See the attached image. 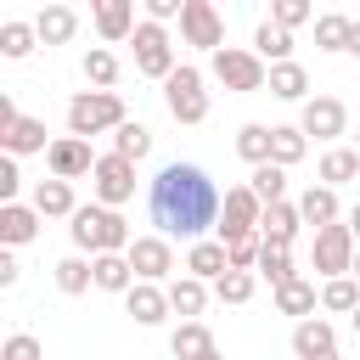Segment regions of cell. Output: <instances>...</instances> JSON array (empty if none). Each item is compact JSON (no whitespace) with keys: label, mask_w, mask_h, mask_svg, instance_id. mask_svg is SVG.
<instances>
[{"label":"cell","mask_w":360,"mask_h":360,"mask_svg":"<svg viewBox=\"0 0 360 360\" xmlns=\"http://www.w3.org/2000/svg\"><path fill=\"white\" fill-rule=\"evenodd\" d=\"M219 186L208 180V169L197 163H163L158 180L146 186V208H152V225L158 236H186V242H202L214 225H219Z\"/></svg>","instance_id":"obj_1"},{"label":"cell","mask_w":360,"mask_h":360,"mask_svg":"<svg viewBox=\"0 0 360 360\" xmlns=\"http://www.w3.org/2000/svg\"><path fill=\"white\" fill-rule=\"evenodd\" d=\"M68 231H73V248L90 253V259H96V253H129V242H135L129 225H124V214L107 208V202H84Z\"/></svg>","instance_id":"obj_2"},{"label":"cell","mask_w":360,"mask_h":360,"mask_svg":"<svg viewBox=\"0 0 360 360\" xmlns=\"http://www.w3.org/2000/svg\"><path fill=\"white\" fill-rule=\"evenodd\" d=\"M208 73H214L225 90H242V96H253V90L270 84V62H264L259 51H242V45H219V51L208 56Z\"/></svg>","instance_id":"obj_3"},{"label":"cell","mask_w":360,"mask_h":360,"mask_svg":"<svg viewBox=\"0 0 360 360\" xmlns=\"http://www.w3.org/2000/svg\"><path fill=\"white\" fill-rule=\"evenodd\" d=\"M124 124V101L118 90H79L68 101V135H101V129H118Z\"/></svg>","instance_id":"obj_4"},{"label":"cell","mask_w":360,"mask_h":360,"mask_svg":"<svg viewBox=\"0 0 360 360\" xmlns=\"http://www.w3.org/2000/svg\"><path fill=\"white\" fill-rule=\"evenodd\" d=\"M163 101H169V118H174V124H202V118H208L202 73H197L191 62H180V68L163 79Z\"/></svg>","instance_id":"obj_5"},{"label":"cell","mask_w":360,"mask_h":360,"mask_svg":"<svg viewBox=\"0 0 360 360\" xmlns=\"http://www.w3.org/2000/svg\"><path fill=\"white\" fill-rule=\"evenodd\" d=\"M129 45H135V73H146V79H169L180 62H174V45H169V28L163 22H135V34H129Z\"/></svg>","instance_id":"obj_6"},{"label":"cell","mask_w":360,"mask_h":360,"mask_svg":"<svg viewBox=\"0 0 360 360\" xmlns=\"http://www.w3.org/2000/svg\"><path fill=\"white\" fill-rule=\"evenodd\" d=\"M354 253H360V242H354V225H321L315 231V276H349L354 270Z\"/></svg>","instance_id":"obj_7"},{"label":"cell","mask_w":360,"mask_h":360,"mask_svg":"<svg viewBox=\"0 0 360 360\" xmlns=\"http://www.w3.org/2000/svg\"><path fill=\"white\" fill-rule=\"evenodd\" d=\"M259 219H264V202L253 197V186H231L225 191V202H219V242H236V236H253L259 231Z\"/></svg>","instance_id":"obj_8"},{"label":"cell","mask_w":360,"mask_h":360,"mask_svg":"<svg viewBox=\"0 0 360 360\" xmlns=\"http://www.w3.org/2000/svg\"><path fill=\"white\" fill-rule=\"evenodd\" d=\"M90 191H96V202H107V208H124V202L135 197V163H129V158H118V152L96 158Z\"/></svg>","instance_id":"obj_9"},{"label":"cell","mask_w":360,"mask_h":360,"mask_svg":"<svg viewBox=\"0 0 360 360\" xmlns=\"http://www.w3.org/2000/svg\"><path fill=\"white\" fill-rule=\"evenodd\" d=\"M180 39L214 56V51L225 45V17H219V6H214V0H186V11H180Z\"/></svg>","instance_id":"obj_10"},{"label":"cell","mask_w":360,"mask_h":360,"mask_svg":"<svg viewBox=\"0 0 360 360\" xmlns=\"http://www.w3.org/2000/svg\"><path fill=\"white\" fill-rule=\"evenodd\" d=\"M298 129L315 135V141H338V135L349 129V107H343L338 96H309L304 112H298Z\"/></svg>","instance_id":"obj_11"},{"label":"cell","mask_w":360,"mask_h":360,"mask_svg":"<svg viewBox=\"0 0 360 360\" xmlns=\"http://www.w3.org/2000/svg\"><path fill=\"white\" fill-rule=\"evenodd\" d=\"M45 163H51L56 180H84V174H96V152H90L84 135H56L51 152H45Z\"/></svg>","instance_id":"obj_12"},{"label":"cell","mask_w":360,"mask_h":360,"mask_svg":"<svg viewBox=\"0 0 360 360\" xmlns=\"http://www.w3.org/2000/svg\"><path fill=\"white\" fill-rule=\"evenodd\" d=\"M129 264H135L141 281H163V276L174 270V248H169V236H135V242H129Z\"/></svg>","instance_id":"obj_13"},{"label":"cell","mask_w":360,"mask_h":360,"mask_svg":"<svg viewBox=\"0 0 360 360\" xmlns=\"http://www.w3.org/2000/svg\"><path fill=\"white\" fill-rule=\"evenodd\" d=\"M124 304H129V315H135V326H163L169 321V287H158V281H135L129 292H124Z\"/></svg>","instance_id":"obj_14"},{"label":"cell","mask_w":360,"mask_h":360,"mask_svg":"<svg viewBox=\"0 0 360 360\" xmlns=\"http://www.w3.org/2000/svg\"><path fill=\"white\" fill-rule=\"evenodd\" d=\"M292 354H298V360H326V354H338V332H332V321L304 315V321L292 326Z\"/></svg>","instance_id":"obj_15"},{"label":"cell","mask_w":360,"mask_h":360,"mask_svg":"<svg viewBox=\"0 0 360 360\" xmlns=\"http://www.w3.org/2000/svg\"><path fill=\"white\" fill-rule=\"evenodd\" d=\"M225 270H231V248H225L219 236H202V242L186 248V276H197V281H219Z\"/></svg>","instance_id":"obj_16"},{"label":"cell","mask_w":360,"mask_h":360,"mask_svg":"<svg viewBox=\"0 0 360 360\" xmlns=\"http://www.w3.org/2000/svg\"><path fill=\"white\" fill-rule=\"evenodd\" d=\"M90 17H96V34L107 45L135 34V0H90Z\"/></svg>","instance_id":"obj_17"},{"label":"cell","mask_w":360,"mask_h":360,"mask_svg":"<svg viewBox=\"0 0 360 360\" xmlns=\"http://www.w3.org/2000/svg\"><path fill=\"white\" fill-rule=\"evenodd\" d=\"M39 208L34 202H0V242L6 248H22V242H34L39 236Z\"/></svg>","instance_id":"obj_18"},{"label":"cell","mask_w":360,"mask_h":360,"mask_svg":"<svg viewBox=\"0 0 360 360\" xmlns=\"http://www.w3.org/2000/svg\"><path fill=\"white\" fill-rule=\"evenodd\" d=\"M169 349H174V360H225L219 343H214V332L202 321H180L174 338H169Z\"/></svg>","instance_id":"obj_19"},{"label":"cell","mask_w":360,"mask_h":360,"mask_svg":"<svg viewBox=\"0 0 360 360\" xmlns=\"http://www.w3.org/2000/svg\"><path fill=\"white\" fill-rule=\"evenodd\" d=\"M34 208H39L45 219H73V214H79V202H73V180H56V174L39 180V186H34Z\"/></svg>","instance_id":"obj_20"},{"label":"cell","mask_w":360,"mask_h":360,"mask_svg":"<svg viewBox=\"0 0 360 360\" xmlns=\"http://www.w3.org/2000/svg\"><path fill=\"white\" fill-rule=\"evenodd\" d=\"M34 28H39V45H68V39L79 34V17H73V6L45 0V11L34 17Z\"/></svg>","instance_id":"obj_21"},{"label":"cell","mask_w":360,"mask_h":360,"mask_svg":"<svg viewBox=\"0 0 360 360\" xmlns=\"http://www.w3.org/2000/svg\"><path fill=\"white\" fill-rule=\"evenodd\" d=\"M0 146H6L11 158H28V152H51V141H45V118H17V124L0 135Z\"/></svg>","instance_id":"obj_22"},{"label":"cell","mask_w":360,"mask_h":360,"mask_svg":"<svg viewBox=\"0 0 360 360\" xmlns=\"http://www.w3.org/2000/svg\"><path fill=\"white\" fill-rule=\"evenodd\" d=\"M141 276H135V264H129V253H96V287L101 292H129Z\"/></svg>","instance_id":"obj_23"},{"label":"cell","mask_w":360,"mask_h":360,"mask_svg":"<svg viewBox=\"0 0 360 360\" xmlns=\"http://www.w3.org/2000/svg\"><path fill=\"white\" fill-rule=\"evenodd\" d=\"M56 287H62L68 298L90 292V287H96V259H84V253H68V259H56Z\"/></svg>","instance_id":"obj_24"},{"label":"cell","mask_w":360,"mask_h":360,"mask_svg":"<svg viewBox=\"0 0 360 360\" xmlns=\"http://www.w3.org/2000/svg\"><path fill=\"white\" fill-rule=\"evenodd\" d=\"M270 96H281V101H309L304 90H309V73L298 68V62H270V84H264Z\"/></svg>","instance_id":"obj_25"},{"label":"cell","mask_w":360,"mask_h":360,"mask_svg":"<svg viewBox=\"0 0 360 360\" xmlns=\"http://www.w3.org/2000/svg\"><path fill=\"white\" fill-rule=\"evenodd\" d=\"M304 152H309V135H304L298 124H276V129H270V163L292 169V163H298Z\"/></svg>","instance_id":"obj_26"},{"label":"cell","mask_w":360,"mask_h":360,"mask_svg":"<svg viewBox=\"0 0 360 360\" xmlns=\"http://www.w3.org/2000/svg\"><path fill=\"white\" fill-rule=\"evenodd\" d=\"M298 214H304V225H338V191L332 186H309L304 197H298Z\"/></svg>","instance_id":"obj_27"},{"label":"cell","mask_w":360,"mask_h":360,"mask_svg":"<svg viewBox=\"0 0 360 360\" xmlns=\"http://www.w3.org/2000/svg\"><path fill=\"white\" fill-rule=\"evenodd\" d=\"M298 225H304L298 202H270V208H264V219H259V236H270V242H292V236H298Z\"/></svg>","instance_id":"obj_28"},{"label":"cell","mask_w":360,"mask_h":360,"mask_svg":"<svg viewBox=\"0 0 360 360\" xmlns=\"http://www.w3.org/2000/svg\"><path fill=\"white\" fill-rule=\"evenodd\" d=\"M276 315H315V281H304V276H292V281H281L276 287Z\"/></svg>","instance_id":"obj_29"},{"label":"cell","mask_w":360,"mask_h":360,"mask_svg":"<svg viewBox=\"0 0 360 360\" xmlns=\"http://www.w3.org/2000/svg\"><path fill=\"white\" fill-rule=\"evenodd\" d=\"M253 51L264 56V62H292V28H281V22H259V34H253Z\"/></svg>","instance_id":"obj_30"},{"label":"cell","mask_w":360,"mask_h":360,"mask_svg":"<svg viewBox=\"0 0 360 360\" xmlns=\"http://www.w3.org/2000/svg\"><path fill=\"white\" fill-rule=\"evenodd\" d=\"M259 276H270V287L292 281V276H298V270H292V242H270V236H264V248H259Z\"/></svg>","instance_id":"obj_31"},{"label":"cell","mask_w":360,"mask_h":360,"mask_svg":"<svg viewBox=\"0 0 360 360\" xmlns=\"http://www.w3.org/2000/svg\"><path fill=\"white\" fill-rule=\"evenodd\" d=\"M169 304H174V315H202L208 309V281H197V276H180V281H169Z\"/></svg>","instance_id":"obj_32"},{"label":"cell","mask_w":360,"mask_h":360,"mask_svg":"<svg viewBox=\"0 0 360 360\" xmlns=\"http://www.w3.org/2000/svg\"><path fill=\"white\" fill-rule=\"evenodd\" d=\"M343 180H360V152L354 146H332L326 158H321V186H343Z\"/></svg>","instance_id":"obj_33"},{"label":"cell","mask_w":360,"mask_h":360,"mask_svg":"<svg viewBox=\"0 0 360 360\" xmlns=\"http://www.w3.org/2000/svg\"><path fill=\"white\" fill-rule=\"evenodd\" d=\"M112 152H118V158H129V163H141V158L152 152V129H146V124H135V118H124V124L112 129Z\"/></svg>","instance_id":"obj_34"},{"label":"cell","mask_w":360,"mask_h":360,"mask_svg":"<svg viewBox=\"0 0 360 360\" xmlns=\"http://www.w3.org/2000/svg\"><path fill=\"white\" fill-rule=\"evenodd\" d=\"M321 309H332V315H354V309H360V281H354V276H332V281L321 287Z\"/></svg>","instance_id":"obj_35"},{"label":"cell","mask_w":360,"mask_h":360,"mask_svg":"<svg viewBox=\"0 0 360 360\" xmlns=\"http://www.w3.org/2000/svg\"><path fill=\"white\" fill-rule=\"evenodd\" d=\"M34 45H39V28H34V22H17V17H11V22L0 28V56H6V62H22Z\"/></svg>","instance_id":"obj_36"},{"label":"cell","mask_w":360,"mask_h":360,"mask_svg":"<svg viewBox=\"0 0 360 360\" xmlns=\"http://www.w3.org/2000/svg\"><path fill=\"white\" fill-rule=\"evenodd\" d=\"M248 186H253V197H259L264 208H270V202H287V169H281V163H259Z\"/></svg>","instance_id":"obj_37"},{"label":"cell","mask_w":360,"mask_h":360,"mask_svg":"<svg viewBox=\"0 0 360 360\" xmlns=\"http://www.w3.org/2000/svg\"><path fill=\"white\" fill-rule=\"evenodd\" d=\"M84 79H90L96 90H112V84H118V56H112L107 45H90V51H84Z\"/></svg>","instance_id":"obj_38"},{"label":"cell","mask_w":360,"mask_h":360,"mask_svg":"<svg viewBox=\"0 0 360 360\" xmlns=\"http://www.w3.org/2000/svg\"><path fill=\"white\" fill-rule=\"evenodd\" d=\"M270 129H276V124H242V129H236V152H242L253 169L270 163Z\"/></svg>","instance_id":"obj_39"},{"label":"cell","mask_w":360,"mask_h":360,"mask_svg":"<svg viewBox=\"0 0 360 360\" xmlns=\"http://www.w3.org/2000/svg\"><path fill=\"white\" fill-rule=\"evenodd\" d=\"M214 298H219V304H248V298H253V270H225V276L214 281Z\"/></svg>","instance_id":"obj_40"},{"label":"cell","mask_w":360,"mask_h":360,"mask_svg":"<svg viewBox=\"0 0 360 360\" xmlns=\"http://www.w3.org/2000/svg\"><path fill=\"white\" fill-rule=\"evenodd\" d=\"M349 28H354V22L338 17V11H332V17H315V45H321V51H343V45H349Z\"/></svg>","instance_id":"obj_41"},{"label":"cell","mask_w":360,"mask_h":360,"mask_svg":"<svg viewBox=\"0 0 360 360\" xmlns=\"http://www.w3.org/2000/svg\"><path fill=\"white\" fill-rule=\"evenodd\" d=\"M309 17H315L309 0H270V22H281V28H304Z\"/></svg>","instance_id":"obj_42"},{"label":"cell","mask_w":360,"mask_h":360,"mask_svg":"<svg viewBox=\"0 0 360 360\" xmlns=\"http://www.w3.org/2000/svg\"><path fill=\"white\" fill-rule=\"evenodd\" d=\"M231 248V270H259V248H264V236L253 231V236H236V242H225Z\"/></svg>","instance_id":"obj_43"},{"label":"cell","mask_w":360,"mask_h":360,"mask_svg":"<svg viewBox=\"0 0 360 360\" xmlns=\"http://www.w3.org/2000/svg\"><path fill=\"white\" fill-rule=\"evenodd\" d=\"M0 360H45V349H39L34 332H11V338L0 343Z\"/></svg>","instance_id":"obj_44"},{"label":"cell","mask_w":360,"mask_h":360,"mask_svg":"<svg viewBox=\"0 0 360 360\" xmlns=\"http://www.w3.org/2000/svg\"><path fill=\"white\" fill-rule=\"evenodd\" d=\"M17 186H22V174H17V158L6 152V158H0V197L17 202Z\"/></svg>","instance_id":"obj_45"},{"label":"cell","mask_w":360,"mask_h":360,"mask_svg":"<svg viewBox=\"0 0 360 360\" xmlns=\"http://www.w3.org/2000/svg\"><path fill=\"white\" fill-rule=\"evenodd\" d=\"M146 11H152V22H169V17L186 11V0H146Z\"/></svg>","instance_id":"obj_46"},{"label":"cell","mask_w":360,"mask_h":360,"mask_svg":"<svg viewBox=\"0 0 360 360\" xmlns=\"http://www.w3.org/2000/svg\"><path fill=\"white\" fill-rule=\"evenodd\" d=\"M17 276H22V270H17V259H11V248H6V253H0V287H17Z\"/></svg>","instance_id":"obj_47"},{"label":"cell","mask_w":360,"mask_h":360,"mask_svg":"<svg viewBox=\"0 0 360 360\" xmlns=\"http://www.w3.org/2000/svg\"><path fill=\"white\" fill-rule=\"evenodd\" d=\"M343 51H349V56H360V22L349 28V45H343Z\"/></svg>","instance_id":"obj_48"},{"label":"cell","mask_w":360,"mask_h":360,"mask_svg":"<svg viewBox=\"0 0 360 360\" xmlns=\"http://www.w3.org/2000/svg\"><path fill=\"white\" fill-rule=\"evenodd\" d=\"M349 225H354V242H360V202H354V214H349Z\"/></svg>","instance_id":"obj_49"},{"label":"cell","mask_w":360,"mask_h":360,"mask_svg":"<svg viewBox=\"0 0 360 360\" xmlns=\"http://www.w3.org/2000/svg\"><path fill=\"white\" fill-rule=\"evenodd\" d=\"M349 326H354V338H360V309H354V315H349Z\"/></svg>","instance_id":"obj_50"},{"label":"cell","mask_w":360,"mask_h":360,"mask_svg":"<svg viewBox=\"0 0 360 360\" xmlns=\"http://www.w3.org/2000/svg\"><path fill=\"white\" fill-rule=\"evenodd\" d=\"M349 276H354V281H360V253H354V270H349Z\"/></svg>","instance_id":"obj_51"},{"label":"cell","mask_w":360,"mask_h":360,"mask_svg":"<svg viewBox=\"0 0 360 360\" xmlns=\"http://www.w3.org/2000/svg\"><path fill=\"white\" fill-rule=\"evenodd\" d=\"M354 152H360V135H354Z\"/></svg>","instance_id":"obj_52"},{"label":"cell","mask_w":360,"mask_h":360,"mask_svg":"<svg viewBox=\"0 0 360 360\" xmlns=\"http://www.w3.org/2000/svg\"><path fill=\"white\" fill-rule=\"evenodd\" d=\"M56 6H73V0H56Z\"/></svg>","instance_id":"obj_53"},{"label":"cell","mask_w":360,"mask_h":360,"mask_svg":"<svg viewBox=\"0 0 360 360\" xmlns=\"http://www.w3.org/2000/svg\"><path fill=\"white\" fill-rule=\"evenodd\" d=\"M326 360H338V354H326Z\"/></svg>","instance_id":"obj_54"}]
</instances>
